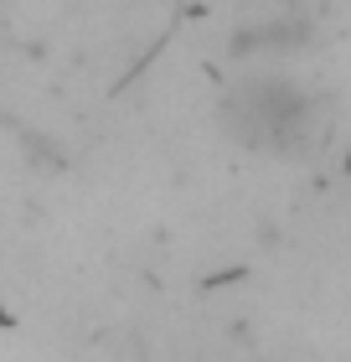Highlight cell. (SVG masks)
<instances>
[{"label": "cell", "instance_id": "cell-2", "mask_svg": "<svg viewBox=\"0 0 351 362\" xmlns=\"http://www.w3.org/2000/svg\"><path fill=\"white\" fill-rule=\"evenodd\" d=\"M284 42H305V26H290V31H279V26H258V31H243L238 42V52H248V47H284Z\"/></svg>", "mask_w": 351, "mask_h": 362}, {"label": "cell", "instance_id": "cell-1", "mask_svg": "<svg viewBox=\"0 0 351 362\" xmlns=\"http://www.w3.org/2000/svg\"><path fill=\"white\" fill-rule=\"evenodd\" d=\"M222 124L232 140L254 145V151H299L315 140V98L295 88L290 78H248L243 88L227 93Z\"/></svg>", "mask_w": 351, "mask_h": 362}]
</instances>
